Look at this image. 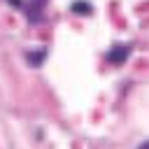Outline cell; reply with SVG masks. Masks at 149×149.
<instances>
[{"mask_svg": "<svg viewBox=\"0 0 149 149\" xmlns=\"http://www.w3.org/2000/svg\"><path fill=\"white\" fill-rule=\"evenodd\" d=\"M128 54H130V47H126V44H116V47H112V49L107 51V61L114 63V65H121V63L128 58Z\"/></svg>", "mask_w": 149, "mask_h": 149, "instance_id": "6da1fadb", "label": "cell"}, {"mask_svg": "<svg viewBox=\"0 0 149 149\" xmlns=\"http://www.w3.org/2000/svg\"><path fill=\"white\" fill-rule=\"evenodd\" d=\"M72 12H77V14H86V12H91V5H84V0L72 2Z\"/></svg>", "mask_w": 149, "mask_h": 149, "instance_id": "7a4b0ae2", "label": "cell"}, {"mask_svg": "<svg viewBox=\"0 0 149 149\" xmlns=\"http://www.w3.org/2000/svg\"><path fill=\"white\" fill-rule=\"evenodd\" d=\"M140 149H149V140H147V142H142V144H140Z\"/></svg>", "mask_w": 149, "mask_h": 149, "instance_id": "3957f363", "label": "cell"}, {"mask_svg": "<svg viewBox=\"0 0 149 149\" xmlns=\"http://www.w3.org/2000/svg\"><path fill=\"white\" fill-rule=\"evenodd\" d=\"M12 5L14 7H21V0H12Z\"/></svg>", "mask_w": 149, "mask_h": 149, "instance_id": "277c9868", "label": "cell"}]
</instances>
